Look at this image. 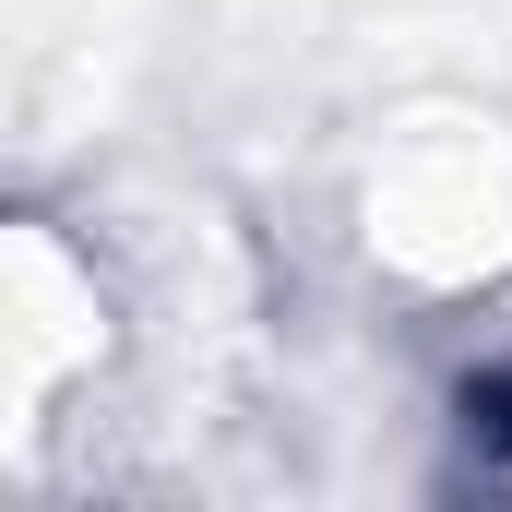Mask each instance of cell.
<instances>
[{"label": "cell", "mask_w": 512, "mask_h": 512, "mask_svg": "<svg viewBox=\"0 0 512 512\" xmlns=\"http://www.w3.org/2000/svg\"><path fill=\"white\" fill-rule=\"evenodd\" d=\"M96 346H108L96 274L36 215H0V453L72 405V382L96 370Z\"/></svg>", "instance_id": "cell-1"}]
</instances>
